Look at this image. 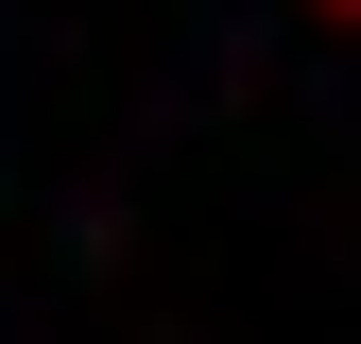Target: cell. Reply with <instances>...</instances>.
Listing matches in <instances>:
<instances>
[{
    "mask_svg": "<svg viewBox=\"0 0 361 344\" xmlns=\"http://www.w3.org/2000/svg\"><path fill=\"white\" fill-rule=\"evenodd\" d=\"M327 18H361V0H327Z\"/></svg>",
    "mask_w": 361,
    "mask_h": 344,
    "instance_id": "6da1fadb",
    "label": "cell"
}]
</instances>
